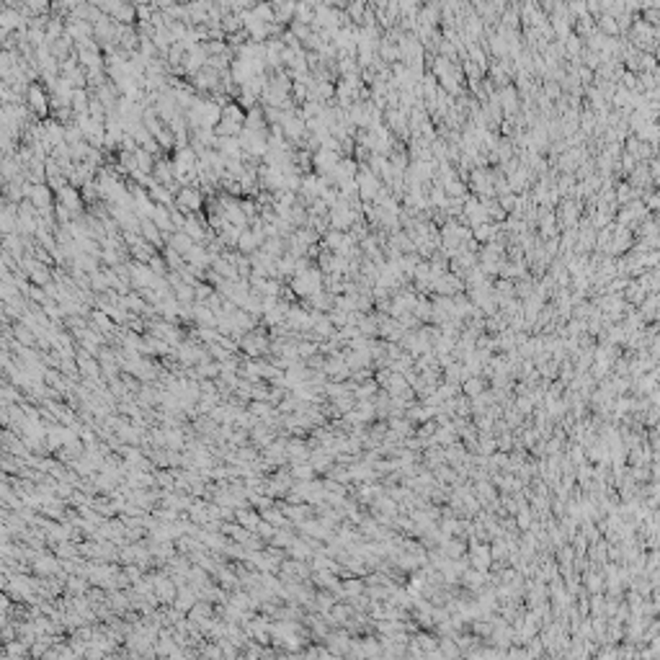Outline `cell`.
Segmentation results:
<instances>
[{
    "label": "cell",
    "instance_id": "1",
    "mask_svg": "<svg viewBox=\"0 0 660 660\" xmlns=\"http://www.w3.org/2000/svg\"><path fill=\"white\" fill-rule=\"evenodd\" d=\"M26 101H29L31 111L39 114V116H44V114L49 111V106H52L49 88H42L39 82H31L29 88H26Z\"/></svg>",
    "mask_w": 660,
    "mask_h": 660
}]
</instances>
